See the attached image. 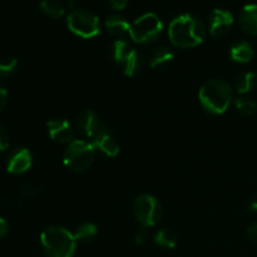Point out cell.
Masks as SVG:
<instances>
[{"label":"cell","mask_w":257,"mask_h":257,"mask_svg":"<svg viewBox=\"0 0 257 257\" xmlns=\"http://www.w3.org/2000/svg\"><path fill=\"white\" fill-rule=\"evenodd\" d=\"M147 237H148L147 232H146L145 230H140L137 233H136L135 240H136V242L140 243V245H142V243L146 242V240H147Z\"/></svg>","instance_id":"f546056e"},{"label":"cell","mask_w":257,"mask_h":257,"mask_svg":"<svg viewBox=\"0 0 257 257\" xmlns=\"http://www.w3.org/2000/svg\"><path fill=\"white\" fill-rule=\"evenodd\" d=\"M33 157L28 148L19 147L15 148L8 157L7 170L12 175H22L32 167Z\"/></svg>","instance_id":"8fae6325"},{"label":"cell","mask_w":257,"mask_h":257,"mask_svg":"<svg viewBox=\"0 0 257 257\" xmlns=\"http://www.w3.org/2000/svg\"><path fill=\"white\" fill-rule=\"evenodd\" d=\"M77 128L84 137L92 138L98 132L102 125L99 123V118L92 109H84L78 114Z\"/></svg>","instance_id":"4fadbf2b"},{"label":"cell","mask_w":257,"mask_h":257,"mask_svg":"<svg viewBox=\"0 0 257 257\" xmlns=\"http://www.w3.org/2000/svg\"><path fill=\"white\" fill-rule=\"evenodd\" d=\"M253 48L248 42H237L230 48V57L233 62L248 63L253 58Z\"/></svg>","instance_id":"9a60e30c"},{"label":"cell","mask_w":257,"mask_h":257,"mask_svg":"<svg viewBox=\"0 0 257 257\" xmlns=\"http://www.w3.org/2000/svg\"><path fill=\"white\" fill-rule=\"evenodd\" d=\"M8 102V92L4 87L0 85V112L5 108Z\"/></svg>","instance_id":"4316f807"},{"label":"cell","mask_w":257,"mask_h":257,"mask_svg":"<svg viewBox=\"0 0 257 257\" xmlns=\"http://www.w3.org/2000/svg\"><path fill=\"white\" fill-rule=\"evenodd\" d=\"M250 210L252 211V212L257 213V192L253 193L252 197H251V200H250Z\"/></svg>","instance_id":"4dcf8cb0"},{"label":"cell","mask_w":257,"mask_h":257,"mask_svg":"<svg viewBox=\"0 0 257 257\" xmlns=\"http://www.w3.org/2000/svg\"><path fill=\"white\" fill-rule=\"evenodd\" d=\"M163 30V23L155 13H146L131 24L130 35L138 44H148L157 39Z\"/></svg>","instance_id":"5b68a950"},{"label":"cell","mask_w":257,"mask_h":257,"mask_svg":"<svg viewBox=\"0 0 257 257\" xmlns=\"http://www.w3.org/2000/svg\"><path fill=\"white\" fill-rule=\"evenodd\" d=\"M171 43L178 48H193L200 45L206 37V27L192 14L176 17L168 27Z\"/></svg>","instance_id":"6da1fadb"},{"label":"cell","mask_w":257,"mask_h":257,"mask_svg":"<svg viewBox=\"0 0 257 257\" xmlns=\"http://www.w3.org/2000/svg\"><path fill=\"white\" fill-rule=\"evenodd\" d=\"M8 232H9V225L4 218L0 217V240L4 238L8 235Z\"/></svg>","instance_id":"f1b7e54d"},{"label":"cell","mask_w":257,"mask_h":257,"mask_svg":"<svg viewBox=\"0 0 257 257\" xmlns=\"http://www.w3.org/2000/svg\"><path fill=\"white\" fill-rule=\"evenodd\" d=\"M40 9L45 15L53 18V19H58V18L63 17L65 13V7L59 0H42L40 2Z\"/></svg>","instance_id":"ffe728a7"},{"label":"cell","mask_w":257,"mask_h":257,"mask_svg":"<svg viewBox=\"0 0 257 257\" xmlns=\"http://www.w3.org/2000/svg\"><path fill=\"white\" fill-rule=\"evenodd\" d=\"M67 25L73 34L84 39L97 37L100 33L99 18L88 10L77 9L70 12L67 17Z\"/></svg>","instance_id":"8992f818"},{"label":"cell","mask_w":257,"mask_h":257,"mask_svg":"<svg viewBox=\"0 0 257 257\" xmlns=\"http://www.w3.org/2000/svg\"><path fill=\"white\" fill-rule=\"evenodd\" d=\"M155 242L161 247L172 250L177 246V236L173 231L163 228V230L157 231V233L155 235Z\"/></svg>","instance_id":"44dd1931"},{"label":"cell","mask_w":257,"mask_h":257,"mask_svg":"<svg viewBox=\"0 0 257 257\" xmlns=\"http://www.w3.org/2000/svg\"><path fill=\"white\" fill-rule=\"evenodd\" d=\"M131 24L124 17L118 14H113L105 19V29L114 37H120V35L130 33Z\"/></svg>","instance_id":"2e32d148"},{"label":"cell","mask_w":257,"mask_h":257,"mask_svg":"<svg viewBox=\"0 0 257 257\" xmlns=\"http://www.w3.org/2000/svg\"><path fill=\"white\" fill-rule=\"evenodd\" d=\"M233 15L226 9H213L208 19V29L212 37H222L226 33H228L232 28Z\"/></svg>","instance_id":"9c48e42d"},{"label":"cell","mask_w":257,"mask_h":257,"mask_svg":"<svg viewBox=\"0 0 257 257\" xmlns=\"http://www.w3.org/2000/svg\"><path fill=\"white\" fill-rule=\"evenodd\" d=\"M247 236L248 238H250L251 242L257 245V223H255V225H252L250 228H248Z\"/></svg>","instance_id":"83f0119b"},{"label":"cell","mask_w":257,"mask_h":257,"mask_svg":"<svg viewBox=\"0 0 257 257\" xmlns=\"http://www.w3.org/2000/svg\"><path fill=\"white\" fill-rule=\"evenodd\" d=\"M173 59V52L167 47H158L150 57V67L156 69L170 63Z\"/></svg>","instance_id":"ac0fdd59"},{"label":"cell","mask_w":257,"mask_h":257,"mask_svg":"<svg viewBox=\"0 0 257 257\" xmlns=\"http://www.w3.org/2000/svg\"><path fill=\"white\" fill-rule=\"evenodd\" d=\"M92 146L107 157H115L119 153V146L108 128L100 127L92 137Z\"/></svg>","instance_id":"30bf717a"},{"label":"cell","mask_w":257,"mask_h":257,"mask_svg":"<svg viewBox=\"0 0 257 257\" xmlns=\"http://www.w3.org/2000/svg\"><path fill=\"white\" fill-rule=\"evenodd\" d=\"M43 251L48 257H72L75 252L74 235L62 226H49L40 235Z\"/></svg>","instance_id":"3957f363"},{"label":"cell","mask_w":257,"mask_h":257,"mask_svg":"<svg viewBox=\"0 0 257 257\" xmlns=\"http://www.w3.org/2000/svg\"><path fill=\"white\" fill-rule=\"evenodd\" d=\"M18 67V60L14 57L0 58V77H9L15 72Z\"/></svg>","instance_id":"603a6c76"},{"label":"cell","mask_w":257,"mask_h":257,"mask_svg":"<svg viewBox=\"0 0 257 257\" xmlns=\"http://www.w3.org/2000/svg\"><path fill=\"white\" fill-rule=\"evenodd\" d=\"M47 127L49 137L53 141H55V142L68 143L69 145L72 141H74L73 140L74 132H73L72 125L64 118H54V119H50L48 122Z\"/></svg>","instance_id":"7c38bea8"},{"label":"cell","mask_w":257,"mask_h":257,"mask_svg":"<svg viewBox=\"0 0 257 257\" xmlns=\"http://www.w3.org/2000/svg\"><path fill=\"white\" fill-rule=\"evenodd\" d=\"M95 150L92 143L74 140L67 146L63 155L64 166L72 172H83L88 170L94 160Z\"/></svg>","instance_id":"277c9868"},{"label":"cell","mask_w":257,"mask_h":257,"mask_svg":"<svg viewBox=\"0 0 257 257\" xmlns=\"http://www.w3.org/2000/svg\"><path fill=\"white\" fill-rule=\"evenodd\" d=\"M112 54L113 59L115 60V63L122 65L123 73L125 75H128V77L137 75L142 70V57L125 40L118 39L113 43Z\"/></svg>","instance_id":"ba28073f"},{"label":"cell","mask_w":257,"mask_h":257,"mask_svg":"<svg viewBox=\"0 0 257 257\" xmlns=\"http://www.w3.org/2000/svg\"><path fill=\"white\" fill-rule=\"evenodd\" d=\"M240 25L250 35H257V4H247L238 15Z\"/></svg>","instance_id":"5bb4252c"},{"label":"cell","mask_w":257,"mask_h":257,"mask_svg":"<svg viewBox=\"0 0 257 257\" xmlns=\"http://www.w3.org/2000/svg\"><path fill=\"white\" fill-rule=\"evenodd\" d=\"M235 107L242 115H253L257 112V103L250 98H238L235 102Z\"/></svg>","instance_id":"7402d4cb"},{"label":"cell","mask_w":257,"mask_h":257,"mask_svg":"<svg viewBox=\"0 0 257 257\" xmlns=\"http://www.w3.org/2000/svg\"><path fill=\"white\" fill-rule=\"evenodd\" d=\"M97 233H98V228L94 223L85 222V223H82V225L75 230V232L73 233V235H74V238L77 242L88 243L90 242L95 236H97Z\"/></svg>","instance_id":"d6986e66"},{"label":"cell","mask_w":257,"mask_h":257,"mask_svg":"<svg viewBox=\"0 0 257 257\" xmlns=\"http://www.w3.org/2000/svg\"><path fill=\"white\" fill-rule=\"evenodd\" d=\"M257 85V74L255 72H243L237 75L235 82L236 90L240 94H247L253 90Z\"/></svg>","instance_id":"e0dca14e"},{"label":"cell","mask_w":257,"mask_h":257,"mask_svg":"<svg viewBox=\"0 0 257 257\" xmlns=\"http://www.w3.org/2000/svg\"><path fill=\"white\" fill-rule=\"evenodd\" d=\"M110 7L114 10H123L128 4V0H108Z\"/></svg>","instance_id":"484cf974"},{"label":"cell","mask_w":257,"mask_h":257,"mask_svg":"<svg viewBox=\"0 0 257 257\" xmlns=\"http://www.w3.org/2000/svg\"><path fill=\"white\" fill-rule=\"evenodd\" d=\"M201 105L211 114H223L232 100V89L221 79H211L201 87L198 92Z\"/></svg>","instance_id":"7a4b0ae2"},{"label":"cell","mask_w":257,"mask_h":257,"mask_svg":"<svg viewBox=\"0 0 257 257\" xmlns=\"http://www.w3.org/2000/svg\"><path fill=\"white\" fill-rule=\"evenodd\" d=\"M133 215L143 227H153L162 218V206L151 195H141L133 202Z\"/></svg>","instance_id":"52a82bcc"},{"label":"cell","mask_w":257,"mask_h":257,"mask_svg":"<svg viewBox=\"0 0 257 257\" xmlns=\"http://www.w3.org/2000/svg\"><path fill=\"white\" fill-rule=\"evenodd\" d=\"M39 187H38L35 183H27V185L23 187V196L27 198H33L37 197L39 195Z\"/></svg>","instance_id":"cb8c5ba5"},{"label":"cell","mask_w":257,"mask_h":257,"mask_svg":"<svg viewBox=\"0 0 257 257\" xmlns=\"http://www.w3.org/2000/svg\"><path fill=\"white\" fill-rule=\"evenodd\" d=\"M10 140L9 135H8V131L5 130L4 125L0 123V151H5L9 148Z\"/></svg>","instance_id":"d4e9b609"}]
</instances>
